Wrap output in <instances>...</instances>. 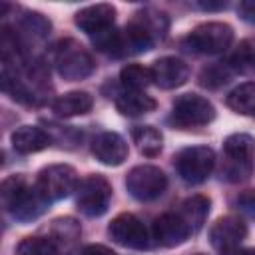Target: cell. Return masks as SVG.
Instances as JSON below:
<instances>
[{"mask_svg":"<svg viewBox=\"0 0 255 255\" xmlns=\"http://www.w3.org/2000/svg\"><path fill=\"white\" fill-rule=\"evenodd\" d=\"M2 205L6 211H10L18 221H34L38 219L50 205V201L42 195L36 183H28L24 175L16 173L2 181L0 187Z\"/></svg>","mask_w":255,"mask_h":255,"instance_id":"cell-1","label":"cell"},{"mask_svg":"<svg viewBox=\"0 0 255 255\" xmlns=\"http://www.w3.org/2000/svg\"><path fill=\"white\" fill-rule=\"evenodd\" d=\"M10 141L18 153H36L52 143V135L38 126H20L12 131Z\"/></svg>","mask_w":255,"mask_h":255,"instance_id":"cell-16","label":"cell"},{"mask_svg":"<svg viewBox=\"0 0 255 255\" xmlns=\"http://www.w3.org/2000/svg\"><path fill=\"white\" fill-rule=\"evenodd\" d=\"M227 106L241 116H255V82H245L227 94Z\"/></svg>","mask_w":255,"mask_h":255,"instance_id":"cell-20","label":"cell"},{"mask_svg":"<svg viewBox=\"0 0 255 255\" xmlns=\"http://www.w3.org/2000/svg\"><path fill=\"white\" fill-rule=\"evenodd\" d=\"M213 118H215V108L207 98L199 94H183L171 106L169 124L179 129H189V128L207 126L209 122H213Z\"/></svg>","mask_w":255,"mask_h":255,"instance_id":"cell-4","label":"cell"},{"mask_svg":"<svg viewBox=\"0 0 255 255\" xmlns=\"http://www.w3.org/2000/svg\"><path fill=\"white\" fill-rule=\"evenodd\" d=\"M175 213L187 223L191 233H197L209 215V199L205 195H191L185 201H181V205Z\"/></svg>","mask_w":255,"mask_h":255,"instance_id":"cell-19","label":"cell"},{"mask_svg":"<svg viewBox=\"0 0 255 255\" xmlns=\"http://www.w3.org/2000/svg\"><path fill=\"white\" fill-rule=\"evenodd\" d=\"M237 207L249 215V217H255V189H247L243 193L237 195Z\"/></svg>","mask_w":255,"mask_h":255,"instance_id":"cell-29","label":"cell"},{"mask_svg":"<svg viewBox=\"0 0 255 255\" xmlns=\"http://www.w3.org/2000/svg\"><path fill=\"white\" fill-rule=\"evenodd\" d=\"M231 66L229 64H215L211 68H205L201 72V84L207 88H217L221 84H227L231 78Z\"/></svg>","mask_w":255,"mask_h":255,"instance_id":"cell-28","label":"cell"},{"mask_svg":"<svg viewBox=\"0 0 255 255\" xmlns=\"http://www.w3.org/2000/svg\"><path fill=\"white\" fill-rule=\"evenodd\" d=\"M137 18L155 34L157 40H163L165 34H167V28H169V22H167V16L163 12H157V10H141L137 12Z\"/></svg>","mask_w":255,"mask_h":255,"instance_id":"cell-27","label":"cell"},{"mask_svg":"<svg viewBox=\"0 0 255 255\" xmlns=\"http://www.w3.org/2000/svg\"><path fill=\"white\" fill-rule=\"evenodd\" d=\"M149 70H151V82L163 90L179 88L189 78V66L175 56H165L155 60L149 66Z\"/></svg>","mask_w":255,"mask_h":255,"instance_id":"cell-11","label":"cell"},{"mask_svg":"<svg viewBox=\"0 0 255 255\" xmlns=\"http://www.w3.org/2000/svg\"><path fill=\"white\" fill-rule=\"evenodd\" d=\"M197 6L201 8V10H223V8H227V2H197Z\"/></svg>","mask_w":255,"mask_h":255,"instance_id":"cell-32","label":"cell"},{"mask_svg":"<svg viewBox=\"0 0 255 255\" xmlns=\"http://www.w3.org/2000/svg\"><path fill=\"white\" fill-rule=\"evenodd\" d=\"M173 165L185 183L197 185V183H203L211 175L215 167V153L207 145L183 147L181 151L175 153Z\"/></svg>","mask_w":255,"mask_h":255,"instance_id":"cell-6","label":"cell"},{"mask_svg":"<svg viewBox=\"0 0 255 255\" xmlns=\"http://www.w3.org/2000/svg\"><path fill=\"white\" fill-rule=\"evenodd\" d=\"M112 201V185L110 181L100 175L92 173L84 177L76 189V205L88 217H100L108 211Z\"/></svg>","mask_w":255,"mask_h":255,"instance_id":"cell-7","label":"cell"},{"mask_svg":"<svg viewBox=\"0 0 255 255\" xmlns=\"http://www.w3.org/2000/svg\"><path fill=\"white\" fill-rule=\"evenodd\" d=\"M233 42V28L225 22H205L195 26L183 40L185 48L195 54H221Z\"/></svg>","mask_w":255,"mask_h":255,"instance_id":"cell-5","label":"cell"},{"mask_svg":"<svg viewBox=\"0 0 255 255\" xmlns=\"http://www.w3.org/2000/svg\"><path fill=\"white\" fill-rule=\"evenodd\" d=\"M221 255H255V251L253 249H243V247H231V249L221 251Z\"/></svg>","mask_w":255,"mask_h":255,"instance_id":"cell-33","label":"cell"},{"mask_svg":"<svg viewBox=\"0 0 255 255\" xmlns=\"http://www.w3.org/2000/svg\"><path fill=\"white\" fill-rule=\"evenodd\" d=\"M92 42H94L96 50H100L102 54H108V56H114V58L126 56V46H124L122 30L110 28V30L98 34V36H92Z\"/></svg>","mask_w":255,"mask_h":255,"instance_id":"cell-25","label":"cell"},{"mask_svg":"<svg viewBox=\"0 0 255 255\" xmlns=\"http://www.w3.org/2000/svg\"><path fill=\"white\" fill-rule=\"evenodd\" d=\"M20 34L28 40H44L50 30H52V24L46 16H42L40 12H28L26 16H22L20 20Z\"/></svg>","mask_w":255,"mask_h":255,"instance_id":"cell-24","label":"cell"},{"mask_svg":"<svg viewBox=\"0 0 255 255\" xmlns=\"http://www.w3.org/2000/svg\"><path fill=\"white\" fill-rule=\"evenodd\" d=\"M114 104L118 108L120 114L124 116H129V118H135V116H143V114H149L155 110V100L143 92H135V90H120L116 96H114Z\"/></svg>","mask_w":255,"mask_h":255,"instance_id":"cell-17","label":"cell"},{"mask_svg":"<svg viewBox=\"0 0 255 255\" xmlns=\"http://www.w3.org/2000/svg\"><path fill=\"white\" fill-rule=\"evenodd\" d=\"M126 187L137 201H151L165 191L167 177L155 165H135L126 177Z\"/></svg>","mask_w":255,"mask_h":255,"instance_id":"cell-9","label":"cell"},{"mask_svg":"<svg viewBox=\"0 0 255 255\" xmlns=\"http://www.w3.org/2000/svg\"><path fill=\"white\" fill-rule=\"evenodd\" d=\"M191 235V229L177 213H163L151 225V237L163 247H177Z\"/></svg>","mask_w":255,"mask_h":255,"instance_id":"cell-13","label":"cell"},{"mask_svg":"<svg viewBox=\"0 0 255 255\" xmlns=\"http://www.w3.org/2000/svg\"><path fill=\"white\" fill-rule=\"evenodd\" d=\"M92 106H94V98L88 92H80V90L62 94L52 102V110L62 118L84 116L92 110Z\"/></svg>","mask_w":255,"mask_h":255,"instance_id":"cell-18","label":"cell"},{"mask_svg":"<svg viewBox=\"0 0 255 255\" xmlns=\"http://www.w3.org/2000/svg\"><path fill=\"white\" fill-rule=\"evenodd\" d=\"M52 62L58 74L70 82L88 78L96 68L90 52H86L76 40H70V38L58 42L52 48Z\"/></svg>","mask_w":255,"mask_h":255,"instance_id":"cell-3","label":"cell"},{"mask_svg":"<svg viewBox=\"0 0 255 255\" xmlns=\"http://www.w3.org/2000/svg\"><path fill=\"white\" fill-rule=\"evenodd\" d=\"M108 233L122 247L141 251L151 245V233L147 231L143 221L133 213H120L118 217H114L108 227Z\"/></svg>","mask_w":255,"mask_h":255,"instance_id":"cell-10","label":"cell"},{"mask_svg":"<svg viewBox=\"0 0 255 255\" xmlns=\"http://www.w3.org/2000/svg\"><path fill=\"white\" fill-rule=\"evenodd\" d=\"M82 255H116L110 247L106 245H100V243H92V245H86L82 249Z\"/></svg>","mask_w":255,"mask_h":255,"instance_id":"cell-31","label":"cell"},{"mask_svg":"<svg viewBox=\"0 0 255 255\" xmlns=\"http://www.w3.org/2000/svg\"><path fill=\"white\" fill-rule=\"evenodd\" d=\"M245 235H247V225L235 215H225V217L217 219L209 229L211 245L219 251L239 247L241 241L245 239Z\"/></svg>","mask_w":255,"mask_h":255,"instance_id":"cell-14","label":"cell"},{"mask_svg":"<svg viewBox=\"0 0 255 255\" xmlns=\"http://www.w3.org/2000/svg\"><path fill=\"white\" fill-rule=\"evenodd\" d=\"M225 163L221 167V177L239 183L251 177L255 169V137L249 133H231L223 141Z\"/></svg>","mask_w":255,"mask_h":255,"instance_id":"cell-2","label":"cell"},{"mask_svg":"<svg viewBox=\"0 0 255 255\" xmlns=\"http://www.w3.org/2000/svg\"><path fill=\"white\" fill-rule=\"evenodd\" d=\"M131 137L137 143V149L147 157H153L161 151L163 137H161V131L155 129L153 126H135L131 129Z\"/></svg>","mask_w":255,"mask_h":255,"instance_id":"cell-21","label":"cell"},{"mask_svg":"<svg viewBox=\"0 0 255 255\" xmlns=\"http://www.w3.org/2000/svg\"><path fill=\"white\" fill-rule=\"evenodd\" d=\"M120 82L126 90L141 92L145 86L151 84V70L141 64H128L120 72Z\"/></svg>","mask_w":255,"mask_h":255,"instance_id":"cell-22","label":"cell"},{"mask_svg":"<svg viewBox=\"0 0 255 255\" xmlns=\"http://www.w3.org/2000/svg\"><path fill=\"white\" fill-rule=\"evenodd\" d=\"M36 185L42 191V195L52 203V201H60V199L72 195L78 189L80 179H78V173L72 165L54 163V165L44 167L38 173Z\"/></svg>","mask_w":255,"mask_h":255,"instance_id":"cell-8","label":"cell"},{"mask_svg":"<svg viewBox=\"0 0 255 255\" xmlns=\"http://www.w3.org/2000/svg\"><path fill=\"white\" fill-rule=\"evenodd\" d=\"M92 153L104 165H122L128 159V143L116 131H104L92 141Z\"/></svg>","mask_w":255,"mask_h":255,"instance_id":"cell-15","label":"cell"},{"mask_svg":"<svg viewBox=\"0 0 255 255\" xmlns=\"http://www.w3.org/2000/svg\"><path fill=\"white\" fill-rule=\"evenodd\" d=\"M74 22L76 26L90 34V36H98L110 28H114V22H116V8L112 4H92V6H86L82 8L80 12H76L74 16Z\"/></svg>","mask_w":255,"mask_h":255,"instance_id":"cell-12","label":"cell"},{"mask_svg":"<svg viewBox=\"0 0 255 255\" xmlns=\"http://www.w3.org/2000/svg\"><path fill=\"white\" fill-rule=\"evenodd\" d=\"M58 247L60 245H70L80 237V223L72 217H60L54 219L50 225V235H48Z\"/></svg>","mask_w":255,"mask_h":255,"instance_id":"cell-23","label":"cell"},{"mask_svg":"<svg viewBox=\"0 0 255 255\" xmlns=\"http://www.w3.org/2000/svg\"><path fill=\"white\" fill-rule=\"evenodd\" d=\"M16 255H60V247L50 237H26L18 243Z\"/></svg>","mask_w":255,"mask_h":255,"instance_id":"cell-26","label":"cell"},{"mask_svg":"<svg viewBox=\"0 0 255 255\" xmlns=\"http://www.w3.org/2000/svg\"><path fill=\"white\" fill-rule=\"evenodd\" d=\"M237 12H239L241 20H245L249 24H255V0H243V2H239Z\"/></svg>","mask_w":255,"mask_h":255,"instance_id":"cell-30","label":"cell"}]
</instances>
